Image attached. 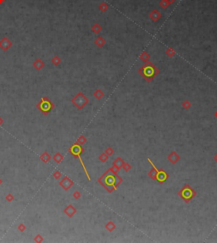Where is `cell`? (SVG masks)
I'll return each mask as SVG.
<instances>
[{"instance_id": "6da1fadb", "label": "cell", "mask_w": 217, "mask_h": 243, "mask_svg": "<svg viewBox=\"0 0 217 243\" xmlns=\"http://www.w3.org/2000/svg\"><path fill=\"white\" fill-rule=\"evenodd\" d=\"M0 46H1V48H2L4 50H7V49L9 48V47L11 46V42L8 38L5 37L0 42Z\"/></svg>"}, {"instance_id": "7a4b0ae2", "label": "cell", "mask_w": 217, "mask_h": 243, "mask_svg": "<svg viewBox=\"0 0 217 243\" xmlns=\"http://www.w3.org/2000/svg\"><path fill=\"white\" fill-rule=\"evenodd\" d=\"M41 109L44 112H48L51 109V104L49 101H43L41 104Z\"/></svg>"}, {"instance_id": "3957f363", "label": "cell", "mask_w": 217, "mask_h": 243, "mask_svg": "<svg viewBox=\"0 0 217 243\" xmlns=\"http://www.w3.org/2000/svg\"><path fill=\"white\" fill-rule=\"evenodd\" d=\"M4 0H0V4H2V3L4 2Z\"/></svg>"}]
</instances>
